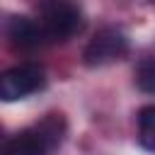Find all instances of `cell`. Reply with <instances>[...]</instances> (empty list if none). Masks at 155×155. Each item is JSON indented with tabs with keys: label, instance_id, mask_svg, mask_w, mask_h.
<instances>
[{
	"label": "cell",
	"instance_id": "7",
	"mask_svg": "<svg viewBox=\"0 0 155 155\" xmlns=\"http://www.w3.org/2000/svg\"><path fill=\"white\" fill-rule=\"evenodd\" d=\"M138 140L155 153V107H143L138 111Z\"/></svg>",
	"mask_w": 155,
	"mask_h": 155
},
{
	"label": "cell",
	"instance_id": "3",
	"mask_svg": "<svg viewBox=\"0 0 155 155\" xmlns=\"http://www.w3.org/2000/svg\"><path fill=\"white\" fill-rule=\"evenodd\" d=\"M44 87V68L39 63H22L2 73L0 97L5 102H17Z\"/></svg>",
	"mask_w": 155,
	"mask_h": 155
},
{
	"label": "cell",
	"instance_id": "8",
	"mask_svg": "<svg viewBox=\"0 0 155 155\" xmlns=\"http://www.w3.org/2000/svg\"><path fill=\"white\" fill-rule=\"evenodd\" d=\"M136 85L143 92H155V58H145L136 68Z\"/></svg>",
	"mask_w": 155,
	"mask_h": 155
},
{
	"label": "cell",
	"instance_id": "5",
	"mask_svg": "<svg viewBox=\"0 0 155 155\" xmlns=\"http://www.w3.org/2000/svg\"><path fill=\"white\" fill-rule=\"evenodd\" d=\"M48 150L51 148L44 143V138L34 128L19 131L2 145V155H48Z\"/></svg>",
	"mask_w": 155,
	"mask_h": 155
},
{
	"label": "cell",
	"instance_id": "4",
	"mask_svg": "<svg viewBox=\"0 0 155 155\" xmlns=\"http://www.w3.org/2000/svg\"><path fill=\"white\" fill-rule=\"evenodd\" d=\"M7 41L17 51H31L46 41L41 24L29 17H12L7 22Z\"/></svg>",
	"mask_w": 155,
	"mask_h": 155
},
{
	"label": "cell",
	"instance_id": "2",
	"mask_svg": "<svg viewBox=\"0 0 155 155\" xmlns=\"http://www.w3.org/2000/svg\"><path fill=\"white\" fill-rule=\"evenodd\" d=\"M126 53H128V39H126L119 29L104 27V29H99V31L90 39V44L85 46L82 61H85V65H90V68H102V65H109V63L121 61Z\"/></svg>",
	"mask_w": 155,
	"mask_h": 155
},
{
	"label": "cell",
	"instance_id": "1",
	"mask_svg": "<svg viewBox=\"0 0 155 155\" xmlns=\"http://www.w3.org/2000/svg\"><path fill=\"white\" fill-rule=\"evenodd\" d=\"M39 24L46 41H68L80 31L82 15L73 0H39Z\"/></svg>",
	"mask_w": 155,
	"mask_h": 155
},
{
	"label": "cell",
	"instance_id": "6",
	"mask_svg": "<svg viewBox=\"0 0 155 155\" xmlns=\"http://www.w3.org/2000/svg\"><path fill=\"white\" fill-rule=\"evenodd\" d=\"M41 138H44V143L53 150V148H58L61 145V140H63V136H65V119H63V114H46L39 124H34L31 126Z\"/></svg>",
	"mask_w": 155,
	"mask_h": 155
}]
</instances>
